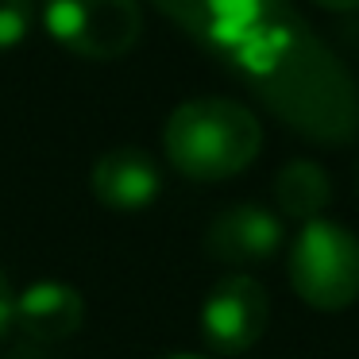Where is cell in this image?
Instances as JSON below:
<instances>
[{
  "label": "cell",
  "instance_id": "obj_1",
  "mask_svg": "<svg viewBox=\"0 0 359 359\" xmlns=\"http://www.w3.org/2000/svg\"><path fill=\"white\" fill-rule=\"evenodd\" d=\"M220 55L302 135L317 143H348L359 135L355 78L282 0Z\"/></svg>",
  "mask_w": 359,
  "mask_h": 359
},
{
  "label": "cell",
  "instance_id": "obj_2",
  "mask_svg": "<svg viewBox=\"0 0 359 359\" xmlns=\"http://www.w3.org/2000/svg\"><path fill=\"white\" fill-rule=\"evenodd\" d=\"M163 147L186 178L220 182L255 163L263 128L255 112L232 97H194L166 116Z\"/></svg>",
  "mask_w": 359,
  "mask_h": 359
},
{
  "label": "cell",
  "instance_id": "obj_13",
  "mask_svg": "<svg viewBox=\"0 0 359 359\" xmlns=\"http://www.w3.org/2000/svg\"><path fill=\"white\" fill-rule=\"evenodd\" d=\"M320 8H332V12H351L359 8V0H317Z\"/></svg>",
  "mask_w": 359,
  "mask_h": 359
},
{
  "label": "cell",
  "instance_id": "obj_12",
  "mask_svg": "<svg viewBox=\"0 0 359 359\" xmlns=\"http://www.w3.org/2000/svg\"><path fill=\"white\" fill-rule=\"evenodd\" d=\"M12 309H16V294H12V282L8 274L0 271V332L12 325Z\"/></svg>",
  "mask_w": 359,
  "mask_h": 359
},
{
  "label": "cell",
  "instance_id": "obj_11",
  "mask_svg": "<svg viewBox=\"0 0 359 359\" xmlns=\"http://www.w3.org/2000/svg\"><path fill=\"white\" fill-rule=\"evenodd\" d=\"M35 8L32 0H0V50H12L27 39Z\"/></svg>",
  "mask_w": 359,
  "mask_h": 359
},
{
  "label": "cell",
  "instance_id": "obj_6",
  "mask_svg": "<svg viewBox=\"0 0 359 359\" xmlns=\"http://www.w3.org/2000/svg\"><path fill=\"white\" fill-rule=\"evenodd\" d=\"M282 243V224L271 209L263 205H228L217 212V220L205 232V248L217 263L228 266H248V263H266Z\"/></svg>",
  "mask_w": 359,
  "mask_h": 359
},
{
  "label": "cell",
  "instance_id": "obj_10",
  "mask_svg": "<svg viewBox=\"0 0 359 359\" xmlns=\"http://www.w3.org/2000/svg\"><path fill=\"white\" fill-rule=\"evenodd\" d=\"M274 201L286 217H297V220H320V212L328 209L332 201V182L328 174L320 170L317 163L309 158H294L278 170L274 178Z\"/></svg>",
  "mask_w": 359,
  "mask_h": 359
},
{
  "label": "cell",
  "instance_id": "obj_4",
  "mask_svg": "<svg viewBox=\"0 0 359 359\" xmlns=\"http://www.w3.org/2000/svg\"><path fill=\"white\" fill-rule=\"evenodd\" d=\"M47 32L81 58H120L140 43V0H43Z\"/></svg>",
  "mask_w": 359,
  "mask_h": 359
},
{
  "label": "cell",
  "instance_id": "obj_7",
  "mask_svg": "<svg viewBox=\"0 0 359 359\" xmlns=\"http://www.w3.org/2000/svg\"><path fill=\"white\" fill-rule=\"evenodd\" d=\"M158 8L201 43L224 50L248 35L278 0H155Z\"/></svg>",
  "mask_w": 359,
  "mask_h": 359
},
{
  "label": "cell",
  "instance_id": "obj_5",
  "mask_svg": "<svg viewBox=\"0 0 359 359\" xmlns=\"http://www.w3.org/2000/svg\"><path fill=\"white\" fill-rule=\"evenodd\" d=\"M266 320H271V297L248 274H224L205 294L201 332L209 348L224 355H243L248 348H255L259 336L266 332Z\"/></svg>",
  "mask_w": 359,
  "mask_h": 359
},
{
  "label": "cell",
  "instance_id": "obj_14",
  "mask_svg": "<svg viewBox=\"0 0 359 359\" xmlns=\"http://www.w3.org/2000/svg\"><path fill=\"white\" fill-rule=\"evenodd\" d=\"M163 359H201V355H163Z\"/></svg>",
  "mask_w": 359,
  "mask_h": 359
},
{
  "label": "cell",
  "instance_id": "obj_8",
  "mask_svg": "<svg viewBox=\"0 0 359 359\" xmlns=\"http://www.w3.org/2000/svg\"><path fill=\"white\" fill-rule=\"evenodd\" d=\"M93 197L109 209H143L158 197L163 189V174H158L155 158L140 147H112L93 163L89 174Z\"/></svg>",
  "mask_w": 359,
  "mask_h": 359
},
{
  "label": "cell",
  "instance_id": "obj_15",
  "mask_svg": "<svg viewBox=\"0 0 359 359\" xmlns=\"http://www.w3.org/2000/svg\"><path fill=\"white\" fill-rule=\"evenodd\" d=\"M240 359H251V355H240Z\"/></svg>",
  "mask_w": 359,
  "mask_h": 359
},
{
  "label": "cell",
  "instance_id": "obj_3",
  "mask_svg": "<svg viewBox=\"0 0 359 359\" xmlns=\"http://www.w3.org/2000/svg\"><path fill=\"white\" fill-rule=\"evenodd\" d=\"M290 286L313 309H344L359 297V236L336 220H305L290 248Z\"/></svg>",
  "mask_w": 359,
  "mask_h": 359
},
{
  "label": "cell",
  "instance_id": "obj_9",
  "mask_svg": "<svg viewBox=\"0 0 359 359\" xmlns=\"http://www.w3.org/2000/svg\"><path fill=\"white\" fill-rule=\"evenodd\" d=\"M12 320L20 325V332L39 340V344L66 340V336H74L81 328V320H86V297L78 294V286L58 282V278L32 282V286L16 297Z\"/></svg>",
  "mask_w": 359,
  "mask_h": 359
}]
</instances>
